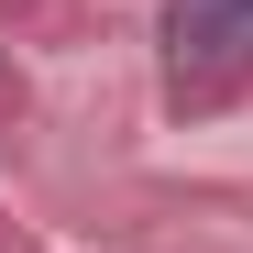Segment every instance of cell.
I'll return each instance as SVG.
<instances>
[{
    "mask_svg": "<svg viewBox=\"0 0 253 253\" xmlns=\"http://www.w3.org/2000/svg\"><path fill=\"white\" fill-rule=\"evenodd\" d=\"M165 55H176V77L253 66V0H165Z\"/></svg>",
    "mask_w": 253,
    "mask_h": 253,
    "instance_id": "obj_1",
    "label": "cell"
}]
</instances>
